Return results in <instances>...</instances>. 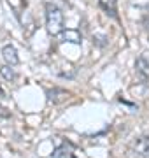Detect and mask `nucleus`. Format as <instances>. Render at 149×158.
Instances as JSON below:
<instances>
[{
	"label": "nucleus",
	"instance_id": "5",
	"mask_svg": "<svg viewBox=\"0 0 149 158\" xmlns=\"http://www.w3.org/2000/svg\"><path fill=\"white\" fill-rule=\"evenodd\" d=\"M135 70H137L139 77L142 79V81H147L149 79V60L146 56H140L137 58V62H135Z\"/></svg>",
	"mask_w": 149,
	"mask_h": 158
},
{
	"label": "nucleus",
	"instance_id": "10",
	"mask_svg": "<svg viewBox=\"0 0 149 158\" xmlns=\"http://www.w3.org/2000/svg\"><path fill=\"white\" fill-rule=\"evenodd\" d=\"M9 116H11L9 111H7L6 107H2V106H0V118H9Z\"/></svg>",
	"mask_w": 149,
	"mask_h": 158
},
{
	"label": "nucleus",
	"instance_id": "6",
	"mask_svg": "<svg viewBox=\"0 0 149 158\" xmlns=\"http://www.w3.org/2000/svg\"><path fill=\"white\" fill-rule=\"evenodd\" d=\"M62 39H63V42H72V44H81V40H83V37H81V34L77 32V30H63V32H62Z\"/></svg>",
	"mask_w": 149,
	"mask_h": 158
},
{
	"label": "nucleus",
	"instance_id": "9",
	"mask_svg": "<svg viewBox=\"0 0 149 158\" xmlns=\"http://www.w3.org/2000/svg\"><path fill=\"white\" fill-rule=\"evenodd\" d=\"M65 151H67V146H60L56 151L53 153V158H65L67 156V153Z\"/></svg>",
	"mask_w": 149,
	"mask_h": 158
},
{
	"label": "nucleus",
	"instance_id": "4",
	"mask_svg": "<svg viewBox=\"0 0 149 158\" xmlns=\"http://www.w3.org/2000/svg\"><path fill=\"white\" fill-rule=\"evenodd\" d=\"M133 151L140 155V156H147L149 158V135L139 137L137 141L133 142Z\"/></svg>",
	"mask_w": 149,
	"mask_h": 158
},
{
	"label": "nucleus",
	"instance_id": "1",
	"mask_svg": "<svg viewBox=\"0 0 149 158\" xmlns=\"http://www.w3.org/2000/svg\"><path fill=\"white\" fill-rule=\"evenodd\" d=\"M46 27L51 35L63 32V12L54 4H46Z\"/></svg>",
	"mask_w": 149,
	"mask_h": 158
},
{
	"label": "nucleus",
	"instance_id": "3",
	"mask_svg": "<svg viewBox=\"0 0 149 158\" xmlns=\"http://www.w3.org/2000/svg\"><path fill=\"white\" fill-rule=\"evenodd\" d=\"M46 95H47V100L49 102H53V104H60V102L67 100V98L70 97V93L67 90H63V88H51V90L46 91Z\"/></svg>",
	"mask_w": 149,
	"mask_h": 158
},
{
	"label": "nucleus",
	"instance_id": "8",
	"mask_svg": "<svg viewBox=\"0 0 149 158\" xmlns=\"http://www.w3.org/2000/svg\"><path fill=\"white\" fill-rule=\"evenodd\" d=\"M105 40H107V37H105V35H93V44L100 46V48H103V46L107 44Z\"/></svg>",
	"mask_w": 149,
	"mask_h": 158
},
{
	"label": "nucleus",
	"instance_id": "7",
	"mask_svg": "<svg viewBox=\"0 0 149 158\" xmlns=\"http://www.w3.org/2000/svg\"><path fill=\"white\" fill-rule=\"evenodd\" d=\"M0 74H2V77L7 79V81H14V79H16V72H14V69H11V65L0 67Z\"/></svg>",
	"mask_w": 149,
	"mask_h": 158
},
{
	"label": "nucleus",
	"instance_id": "11",
	"mask_svg": "<svg viewBox=\"0 0 149 158\" xmlns=\"http://www.w3.org/2000/svg\"><path fill=\"white\" fill-rule=\"evenodd\" d=\"M70 158H75V156H74V155H72V156H70Z\"/></svg>",
	"mask_w": 149,
	"mask_h": 158
},
{
	"label": "nucleus",
	"instance_id": "2",
	"mask_svg": "<svg viewBox=\"0 0 149 158\" xmlns=\"http://www.w3.org/2000/svg\"><path fill=\"white\" fill-rule=\"evenodd\" d=\"M2 56H4V60L7 62V65H11V67H14V65L19 63L18 51H16V48H14L12 44H6L4 48H2Z\"/></svg>",
	"mask_w": 149,
	"mask_h": 158
}]
</instances>
